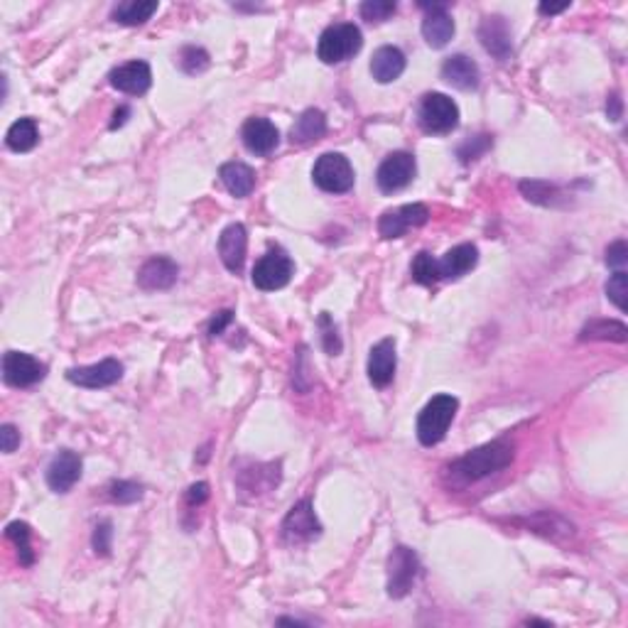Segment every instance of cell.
Wrapping results in <instances>:
<instances>
[{
    "mask_svg": "<svg viewBox=\"0 0 628 628\" xmlns=\"http://www.w3.org/2000/svg\"><path fill=\"white\" fill-rule=\"evenodd\" d=\"M513 462V445L505 439H494L484 446L471 449L464 456H459L456 462L449 464V474L452 479L459 484H474V481L491 476L496 471L505 469Z\"/></svg>",
    "mask_w": 628,
    "mask_h": 628,
    "instance_id": "cell-1",
    "label": "cell"
},
{
    "mask_svg": "<svg viewBox=\"0 0 628 628\" xmlns=\"http://www.w3.org/2000/svg\"><path fill=\"white\" fill-rule=\"evenodd\" d=\"M456 410H459V400L455 396H446V393H439L422 407V413L417 415V439L420 445L435 446L445 439L449 425L455 420Z\"/></svg>",
    "mask_w": 628,
    "mask_h": 628,
    "instance_id": "cell-2",
    "label": "cell"
},
{
    "mask_svg": "<svg viewBox=\"0 0 628 628\" xmlns=\"http://www.w3.org/2000/svg\"><path fill=\"white\" fill-rule=\"evenodd\" d=\"M364 44V34L354 23H337V25L327 27L317 44V54L324 64H339L354 57L356 52Z\"/></svg>",
    "mask_w": 628,
    "mask_h": 628,
    "instance_id": "cell-3",
    "label": "cell"
},
{
    "mask_svg": "<svg viewBox=\"0 0 628 628\" xmlns=\"http://www.w3.org/2000/svg\"><path fill=\"white\" fill-rule=\"evenodd\" d=\"M420 128L430 135H446L459 125V106L446 93H425L417 111Z\"/></svg>",
    "mask_w": 628,
    "mask_h": 628,
    "instance_id": "cell-4",
    "label": "cell"
},
{
    "mask_svg": "<svg viewBox=\"0 0 628 628\" xmlns=\"http://www.w3.org/2000/svg\"><path fill=\"white\" fill-rule=\"evenodd\" d=\"M312 180L327 194H347L356 182L354 167L341 152H324L312 167Z\"/></svg>",
    "mask_w": 628,
    "mask_h": 628,
    "instance_id": "cell-5",
    "label": "cell"
},
{
    "mask_svg": "<svg viewBox=\"0 0 628 628\" xmlns=\"http://www.w3.org/2000/svg\"><path fill=\"white\" fill-rule=\"evenodd\" d=\"M292 273H295V263H292V258H289L282 249H270L256 263L250 280H253V285H256L258 289H263V292H273V289L285 288V285L289 282V278H292Z\"/></svg>",
    "mask_w": 628,
    "mask_h": 628,
    "instance_id": "cell-6",
    "label": "cell"
},
{
    "mask_svg": "<svg viewBox=\"0 0 628 628\" xmlns=\"http://www.w3.org/2000/svg\"><path fill=\"white\" fill-rule=\"evenodd\" d=\"M417 572H420V560L415 550L397 545L388 560V594L393 599H403L413 589Z\"/></svg>",
    "mask_w": 628,
    "mask_h": 628,
    "instance_id": "cell-7",
    "label": "cell"
},
{
    "mask_svg": "<svg viewBox=\"0 0 628 628\" xmlns=\"http://www.w3.org/2000/svg\"><path fill=\"white\" fill-rule=\"evenodd\" d=\"M415 172H417V165H415V157L410 152H390L383 162L378 165V172H376V182H378V190L386 191V194H393V191L406 190L407 184L415 180Z\"/></svg>",
    "mask_w": 628,
    "mask_h": 628,
    "instance_id": "cell-8",
    "label": "cell"
},
{
    "mask_svg": "<svg viewBox=\"0 0 628 628\" xmlns=\"http://www.w3.org/2000/svg\"><path fill=\"white\" fill-rule=\"evenodd\" d=\"M47 373V366L37 361L34 356L23 351H8L3 356V380L13 388H30L40 383Z\"/></svg>",
    "mask_w": 628,
    "mask_h": 628,
    "instance_id": "cell-9",
    "label": "cell"
},
{
    "mask_svg": "<svg viewBox=\"0 0 628 628\" xmlns=\"http://www.w3.org/2000/svg\"><path fill=\"white\" fill-rule=\"evenodd\" d=\"M66 378L72 380L74 386H82V388L99 390L113 386L118 380L123 378V364L116 361V358H103L99 364L93 366H79V368H69L66 371Z\"/></svg>",
    "mask_w": 628,
    "mask_h": 628,
    "instance_id": "cell-10",
    "label": "cell"
},
{
    "mask_svg": "<svg viewBox=\"0 0 628 628\" xmlns=\"http://www.w3.org/2000/svg\"><path fill=\"white\" fill-rule=\"evenodd\" d=\"M422 10H427V15L422 20V37L425 42L435 47V50H442L449 44V40L455 37V20L449 15V5L446 3H420Z\"/></svg>",
    "mask_w": 628,
    "mask_h": 628,
    "instance_id": "cell-11",
    "label": "cell"
},
{
    "mask_svg": "<svg viewBox=\"0 0 628 628\" xmlns=\"http://www.w3.org/2000/svg\"><path fill=\"white\" fill-rule=\"evenodd\" d=\"M319 530H322V525H319L317 515H314L312 504L305 498V501L292 505L288 515H285V521H282V540L298 545V543H307V540L319 535Z\"/></svg>",
    "mask_w": 628,
    "mask_h": 628,
    "instance_id": "cell-12",
    "label": "cell"
},
{
    "mask_svg": "<svg viewBox=\"0 0 628 628\" xmlns=\"http://www.w3.org/2000/svg\"><path fill=\"white\" fill-rule=\"evenodd\" d=\"M430 219V211L425 204H406V207L388 209L378 219V233L383 239H400L407 229L422 226Z\"/></svg>",
    "mask_w": 628,
    "mask_h": 628,
    "instance_id": "cell-13",
    "label": "cell"
},
{
    "mask_svg": "<svg viewBox=\"0 0 628 628\" xmlns=\"http://www.w3.org/2000/svg\"><path fill=\"white\" fill-rule=\"evenodd\" d=\"M108 82H111V86L116 92L128 93V96H142L152 86V69H150L148 62L132 59V62L116 66L108 74Z\"/></svg>",
    "mask_w": 628,
    "mask_h": 628,
    "instance_id": "cell-14",
    "label": "cell"
},
{
    "mask_svg": "<svg viewBox=\"0 0 628 628\" xmlns=\"http://www.w3.org/2000/svg\"><path fill=\"white\" fill-rule=\"evenodd\" d=\"M240 141L253 152V155H270L278 145H280V131L275 128L273 121L268 118H249L243 128H240Z\"/></svg>",
    "mask_w": 628,
    "mask_h": 628,
    "instance_id": "cell-15",
    "label": "cell"
},
{
    "mask_svg": "<svg viewBox=\"0 0 628 628\" xmlns=\"http://www.w3.org/2000/svg\"><path fill=\"white\" fill-rule=\"evenodd\" d=\"M246 250H249V233L243 223H229L219 236V258L226 265V270L240 273L246 263Z\"/></svg>",
    "mask_w": 628,
    "mask_h": 628,
    "instance_id": "cell-16",
    "label": "cell"
},
{
    "mask_svg": "<svg viewBox=\"0 0 628 628\" xmlns=\"http://www.w3.org/2000/svg\"><path fill=\"white\" fill-rule=\"evenodd\" d=\"M82 456L74 455L72 449H62L47 466V486L54 494H66L82 479Z\"/></svg>",
    "mask_w": 628,
    "mask_h": 628,
    "instance_id": "cell-17",
    "label": "cell"
},
{
    "mask_svg": "<svg viewBox=\"0 0 628 628\" xmlns=\"http://www.w3.org/2000/svg\"><path fill=\"white\" fill-rule=\"evenodd\" d=\"M396 339H380L368 354V380L376 388H386L396 376Z\"/></svg>",
    "mask_w": 628,
    "mask_h": 628,
    "instance_id": "cell-18",
    "label": "cell"
},
{
    "mask_svg": "<svg viewBox=\"0 0 628 628\" xmlns=\"http://www.w3.org/2000/svg\"><path fill=\"white\" fill-rule=\"evenodd\" d=\"M479 40L484 44V50L491 52L501 62H505L513 54L511 30H508V23L501 15L484 17V23L479 25Z\"/></svg>",
    "mask_w": 628,
    "mask_h": 628,
    "instance_id": "cell-19",
    "label": "cell"
},
{
    "mask_svg": "<svg viewBox=\"0 0 628 628\" xmlns=\"http://www.w3.org/2000/svg\"><path fill=\"white\" fill-rule=\"evenodd\" d=\"M177 275H180V268L174 263L172 258L167 256H155L150 258L148 263L142 265L141 273H138V285L148 292H155V289H170L177 282Z\"/></svg>",
    "mask_w": 628,
    "mask_h": 628,
    "instance_id": "cell-20",
    "label": "cell"
},
{
    "mask_svg": "<svg viewBox=\"0 0 628 628\" xmlns=\"http://www.w3.org/2000/svg\"><path fill=\"white\" fill-rule=\"evenodd\" d=\"M442 79H445L446 83H452L455 89L471 92V89L479 86V64H476L474 59L466 57V54H455V57H449L445 64H442Z\"/></svg>",
    "mask_w": 628,
    "mask_h": 628,
    "instance_id": "cell-21",
    "label": "cell"
},
{
    "mask_svg": "<svg viewBox=\"0 0 628 628\" xmlns=\"http://www.w3.org/2000/svg\"><path fill=\"white\" fill-rule=\"evenodd\" d=\"M406 72V54L397 47H378L371 57V74L378 83H390Z\"/></svg>",
    "mask_w": 628,
    "mask_h": 628,
    "instance_id": "cell-22",
    "label": "cell"
},
{
    "mask_svg": "<svg viewBox=\"0 0 628 628\" xmlns=\"http://www.w3.org/2000/svg\"><path fill=\"white\" fill-rule=\"evenodd\" d=\"M476 263H479V250H476L474 243L455 246V249L446 250L445 256L437 260L439 275H442V278H462V275L469 273Z\"/></svg>",
    "mask_w": 628,
    "mask_h": 628,
    "instance_id": "cell-23",
    "label": "cell"
},
{
    "mask_svg": "<svg viewBox=\"0 0 628 628\" xmlns=\"http://www.w3.org/2000/svg\"><path fill=\"white\" fill-rule=\"evenodd\" d=\"M324 132H327V116L319 108H307L289 128V141L295 145H309L319 141Z\"/></svg>",
    "mask_w": 628,
    "mask_h": 628,
    "instance_id": "cell-24",
    "label": "cell"
},
{
    "mask_svg": "<svg viewBox=\"0 0 628 628\" xmlns=\"http://www.w3.org/2000/svg\"><path fill=\"white\" fill-rule=\"evenodd\" d=\"M219 177H221L223 187L231 191L233 197L243 199L256 190V172L246 162H226L219 170Z\"/></svg>",
    "mask_w": 628,
    "mask_h": 628,
    "instance_id": "cell-25",
    "label": "cell"
},
{
    "mask_svg": "<svg viewBox=\"0 0 628 628\" xmlns=\"http://www.w3.org/2000/svg\"><path fill=\"white\" fill-rule=\"evenodd\" d=\"M157 13V3L155 0H128V3H118L111 17L121 23V25L135 27L148 23L150 17Z\"/></svg>",
    "mask_w": 628,
    "mask_h": 628,
    "instance_id": "cell-26",
    "label": "cell"
},
{
    "mask_svg": "<svg viewBox=\"0 0 628 628\" xmlns=\"http://www.w3.org/2000/svg\"><path fill=\"white\" fill-rule=\"evenodd\" d=\"M37 141H40V131H37V123L33 118H20L5 132V145L13 152H30L37 145Z\"/></svg>",
    "mask_w": 628,
    "mask_h": 628,
    "instance_id": "cell-27",
    "label": "cell"
},
{
    "mask_svg": "<svg viewBox=\"0 0 628 628\" xmlns=\"http://www.w3.org/2000/svg\"><path fill=\"white\" fill-rule=\"evenodd\" d=\"M579 339H596V341H619V344H623V341L628 339V329L623 322H609V319H594V322H589L584 329H582V334H579Z\"/></svg>",
    "mask_w": 628,
    "mask_h": 628,
    "instance_id": "cell-28",
    "label": "cell"
},
{
    "mask_svg": "<svg viewBox=\"0 0 628 628\" xmlns=\"http://www.w3.org/2000/svg\"><path fill=\"white\" fill-rule=\"evenodd\" d=\"M30 535H33V530H30V525L23 521L10 523L8 528H5V537L15 543L17 557H20V564H23V567H33L34 564V553H33V545H30Z\"/></svg>",
    "mask_w": 628,
    "mask_h": 628,
    "instance_id": "cell-29",
    "label": "cell"
},
{
    "mask_svg": "<svg viewBox=\"0 0 628 628\" xmlns=\"http://www.w3.org/2000/svg\"><path fill=\"white\" fill-rule=\"evenodd\" d=\"M410 273H413V280L420 282V285H435V282L442 280L437 260H435V258H432V253H427V250H422V253H417V256H415Z\"/></svg>",
    "mask_w": 628,
    "mask_h": 628,
    "instance_id": "cell-30",
    "label": "cell"
},
{
    "mask_svg": "<svg viewBox=\"0 0 628 628\" xmlns=\"http://www.w3.org/2000/svg\"><path fill=\"white\" fill-rule=\"evenodd\" d=\"M177 64H180V69H182L184 74L197 76L201 74V72H207L211 59H209V52L204 50V47H184V50L180 52V57H177Z\"/></svg>",
    "mask_w": 628,
    "mask_h": 628,
    "instance_id": "cell-31",
    "label": "cell"
},
{
    "mask_svg": "<svg viewBox=\"0 0 628 628\" xmlns=\"http://www.w3.org/2000/svg\"><path fill=\"white\" fill-rule=\"evenodd\" d=\"M397 5L393 0H366L361 3V17L368 23H386L390 15H396Z\"/></svg>",
    "mask_w": 628,
    "mask_h": 628,
    "instance_id": "cell-32",
    "label": "cell"
},
{
    "mask_svg": "<svg viewBox=\"0 0 628 628\" xmlns=\"http://www.w3.org/2000/svg\"><path fill=\"white\" fill-rule=\"evenodd\" d=\"M626 295H628V275L626 270H616L606 282V298L619 307L621 312H626Z\"/></svg>",
    "mask_w": 628,
    "mask_h": 628,
    "instance_id": "cell-33",
    "label": "cell"
},
{
    "mask_svg": "<svg viewBox=\"0 0 628 628\" xmlns=\"http://www.w3.org/2000/svg\"><path fill=\"white\" fill-rule=\"evenodd\" d=\"M108 496L113 498L116 504H135L142 498V486L135 481H113L108 486Z\"/></svg>",
    "mask_w": 628,
    "mask_h": 628,
    "instance_id": "cell-34",
    "label": "cell"
},
{
    "mask_svg": "<svg viewBox=\"0 0 628 628\" xmlns=\"http://www.w3.org/2000/svg\"><path fill=\"white\" fill-rule=\"evenodd\" d=\"M521 191L525 194V199L535 201V204H553L554 197H557V187L547 182H521Z\"/></svg>",
    "mask_w": 628,
    "mask_h": 628,
    "instance_id": "cell-35",
    "label": "cell"
},
{
    "mask_svg": "<svg viewBox=\"0 0 628 628\" xmlns=\"http://www.w3.org/2000/svg\"><path fill=\"white\" fill-rule=\"evenodd\" d=\"M491 145H494L491 135H474L471 141H466V142H462V145H459L456 155H459V160H462V162H471V160H479V157L484 155V152H486Z\"/></svg>",
    "mask_w": 628,
    "mask_h": 628,
    "instance_id": "cell-36",
    "label": "cell"
},
{
    "mask_svg": "<svg viewBox=\"0 0 628 628\" xmlns=\"http://www.w3.org/2000/svg\"><path fill=\"white\" fill-rule=\"evenodd\" d=\"M111 540H113V523L111 521L96 523V528H93V535H92V547L96 550V554H101V557L111 554Z\"/></svg>",
    "mask_w": 628,
    "mask_h": 628,
    "instance_id": "cell-37",
    "label": "cell"
},
{
    "mask_svg": "<svg viewBox=\"0 0 628 628\" xmlns=\"http://www.w3.org/2000/svg\"><path fill=\"white\" fill-rule=\"evenodd\" d=\"M319 327H322L324 351H327L329 356H337L341 351V339H339V334H337V327H334V322H331L329 314L327 312L319 317Z\"/></svg>",
    "mask_w": 628,
    "mask_h": 628,
    "instance_id": "cell-38",
    "label": "cell"
},
{
    "mask_svg": "<svg viewBox=\"0 0 628 628\" xmlns=\"http://www.w3.org/2000/svg\"><path fill=\"white\" fill-rule=\"evenodd\" d=\"M628 263V246L626 240H616L606 249V265L613 270H623Z\"/></svg>",
    "mask_w": 628,
    "mask_h": 628,
    "instance_id": "cell-39",
    "label": "cell"
},
{
    "mask_svg": "<svg viewBox=\"0 0 628 628\" xmlns=\"http://www.w3.org/2000/svg\"><path fill=\"white\" fill-rule=\"evenodd\" d=\"M17 445H20V432H17L15 425L5 422V425L0 427V446H3V452L10 455V452H15Z\"/></svg>",
    "mask_w": 628,
    "mask_h": 628,
    "instance_id": "cell-40",
    "label": "cell"
},
{
    "mask_svg": "<svg viewBox=\"0 0 628 628\" xmlns=\"http://www.w3.org/2000/svg\"><path fill=\"white\" fill-rule=\"evenodd\" d=\"M231 319H233L231 309H223V312L216 314L214 319L209 322V337H219V334H223V329L231 324Z\"/></svg>",
    "mask_w": 628,
    "mask_h": 628,
    "instance_id": "cell-41",
    "label": "cell"
},
{
    "mask_svg": "<svg viewBox=\"0 0 628 628\" xmlns=\"http://www.w3.org/2000/svg\"><path fill=\"white\" fill-rule=\"evenodd\" d=\"M187 504L190 505H199L204 504L209 498V484H204V481H199V484H194V486H190V491H187Z\"/></svg>",
    "mask_w": 628,
    "mask_h": 628,
    "instance_id": "cell-42",
    "label": "cell"
},
{
    "mask_svg": "<svg viewBox=\"0 0 628 628\" xmlns=\"http://www.w3.org/2000/svg\"><path fill=\"white\" fill-rule=\"evenodd\" d=\"M621 113H623V103H621L619 93H612L606 101V116L612 121H621Z\"/></svg>",
    "mask_w": 628,
    "mask_h": 628,
    "instance_id": "cell-43",
    "label": "cell"
},
{
    "mask_svg": "<svg viewBox=\"0 0 628 628\" xmlns=\"http://www.w3.org/2000/svg\"><path fill=\"white\" fill-rule=\"evenodd\" d=\"M128 116H131V108H128V106L118 108L116 113H113V121H111V131H116V128H121V125H123L125 121H128Z\"/></svg>",
    "mask_w": 628,
    "mask_h": 628,
    "instance_id": "cell-44",
    "label": "cell"
},
{
    "mask_svg": "<svg viewBox=\"0 0 628 628\" xmlns=\"http://www.w3.org/2000/svg\"><path fill=\"white\" fill-rule=\"evenodd\" d=\"M570 8V3H563V5H550V3H543L540 5V15H557V13H563V10Z\"/></svg>",
    "mask_w": 628,
    "mask_h": 628,
    "instance_id": "cell-45",
    "label": "cell"
}]
</instances>
